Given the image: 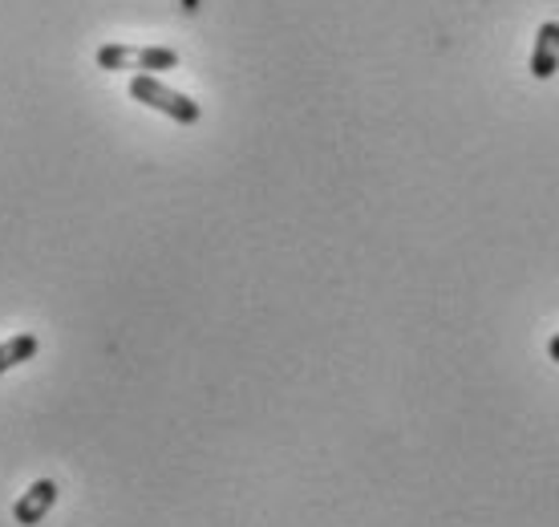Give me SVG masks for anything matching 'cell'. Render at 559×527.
Here are the masks:
<instances>
[{"label": "cell", "mask_w": 559, "mask_h": 527, "mask_svg": "<svg viewBox=\"0 0 559 527\" xmlns=\"http://www.w3.org/2000/svg\"><path fill=\"white\" fill-rule=\"evenodd\" d=\"M556 70H559V21H547V25H539V37H535L532 73L539 82H547Z\"/></svg>", "instance_id": "obj_4"}, {"label": "cell", "mask_w": 559, "mask_h": 527, "mask_svg": "<svg viewBox=\"0 0 559 527\" xmlns=\"http://www.w3.org/2000/svg\"><path fill=\"white\" fill-rule=\"evenodd\" d=\"M33 353H37V337H33V333H16V337H9V341L0 346V374H9V370H16L21 361H33Z\"/></svg>", "instance_id": "obj_5"}, {"label": "cell", "mask_w": 559, "mask_h": 527, "mask_svg": "<svg viewBox=\"0 0 559 527\" xmlns=\"http://www.w3.org/2000/svg\"><path fill=\"white\" fill-rule=\"evenodd\" d=\"M547 358H551V361H559V333L551 337V341H547Z\"/></svg>", "instance_id": "obj_6"}, {"label": "cell", "mask_w": 559, "mask_h": 527, "mask_svg": "<svg viewBox=\"0 0 559 527\" xmlns=\"http://www.w3.org/2000/svg\"><path fill=\"white\" fill-rule=\"evenodd\" d=\"M102 70H134V73H167L179 66V54L167 45H102Z\"/></svg>", "instance_id": "obj_2"}, {"label": "cell", "mask_w": 559, "mask_h": 527, "mask_svg": "<svg viewBox=\"0 0 559 527\" xmlns=\"http://www.w3.org/2000/svg\"><path fill=\"white\" fill-rule=\"evenodd\" d=\"M130 97L142 102V106H151V110L167 114V118H175V122H182V126H195L199 114H203L199 110V102H191L187 94L163 85L154 73H134V78H130Z\"/></svg>", "instance_id": "obj_1"}, {"label": "cell", "mask_w": 559, "mask_h": 527, "mask_svg": "<svg viewBox=\"0 0 559 527\" xmlns=\"http://www.w3.org/2000/svg\"><path fill=\"white\" fill-rule=\"evenodd\" d=\"M57 495H61V491H57L53 479H41V483H33L25 495L13 503V519H16V524H25V527L41 524L45 515H49V507L57 503Z\"/></svg>", "instance_id": "obj_3"}]
</instances>
